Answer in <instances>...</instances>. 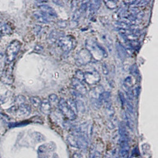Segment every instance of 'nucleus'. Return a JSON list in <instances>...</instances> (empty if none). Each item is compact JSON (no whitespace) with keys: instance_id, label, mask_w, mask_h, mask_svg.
<instances>
[{"instance_id":"nucleus-1","label":"nucleus","mask_w":158,"mask_h":158,"mask_svg":"<svg viewBox=\"0 0 158 158\" xmlns=\"http://www.w3.org/2000/svg\"><path fill=\"white\" fill-rule=\"evenodd\" d=\"M21 46L22 44L20 42L17 40H13L10 43L5 53L6 59L7 64H10L14 61L20 50Z\"/></svg>"},{"instance_id":"nucleus-2","label":"nucleus","mask_w":158,"mask_h":158,"mask_svg":"<svg viewBox=\"0 0 158 158\" xmlns=\"http://www.w3.org/2000/svg\"><path fill=\"white\" fill-rule=\"evenodd\" d=\"M120 137V153L122 158H127L129 154L130 144L129 137L126 129L121 128Z\"/></svg>"},{"instance_id":"nucleus-3","label":"nucleus","mask_w":158,"mask_h":158,"mask_svg":"<svg viewBox=\"0 0 158 158\" xmlns=\"http://www.w3.org/2000/svg\"><path fill=\"white\" fill-rule=\"evenodd\" d=\"M86 49L89 51L94 58L100 59L106 55L105 51L101 48L100 45L93 40H88L86 41Z\"/></svg>"},{"instance_id":"nucleus-4","label":"nucleus","mask_w":158,"mask_h":158,"mask_svg":"<svg viewBox=\"0 0 158 158\" xmlns=\"http://www.w3.org/2000/svg\"><path fill=\"white\" fill-rule=\"evenodd\" d=\"M58 40V45L66 52L71 50L75 46V40L71 36H61Z\"/></svg>"},{"instance_id":"nucleus-5","label":"nucleus","mask_w":158,"mask_h":158,"mask_svg":"<svg viewBox=\"0 0 158 158\" xmlns=\"http://www.w3.org/2000/svg\"><path fill=\"white\" fill-rule=\"evenodd\" d=\"M58 107L61 113L65 115L66 118L71 120H73L76 118V114L70 108L67 102L64 99H61L59 101Z\"/></svg>"},{"instance_id":"nucleus-6","label":"nucleus","mask_w":158,"mask_h":158,"mask_svg":"<svg viewBox=\"0 0 158 158\" xmlns=\"http://www.w3.org/2000/svg\"><path fill=\"white\" fill-rule=\"evenodd\" d=\"M92 59V56L87 49H82L77 54L76 63L78 65H85L89 63Z\"/></svg>"},{"instance_id":"nucleus-7","label":"nucleus","mask_w":158,"mask_h":158,"mask_svg":"<svg viewBox=\"0 0 158 158\" xmlns=\"http://www.w3.org/2000/svg\"><path fill=\"white\" fill-rule=\"evenodd\" d=\"M84 80L89 84H97L100 80V76L98 72L94 71L92 72H87L84 73Z\"/></svg>"},{"instance_id":"nucleus-8","label":"nucleus","mask_w":158,"mask_h":158,"mask_svg":"<svg viewBox=\"0 0 158 158\" xmlns=\"http://www.w3.org/2000/svg\"><path fill=\"white\" fill-rule=\"evenodd\" d=\"M12 108H10V111H17L18 114L21 116H27L29 115L30 113H31V107L27 104H22L21 105H19L17 108H15V107L14 106Z\"/></svg>"},{"instance_id":"nucleus-9","label":"nucleus","mask_w":158,"mask_h":158,"mask_svg":"<svg viewBox=\"0 0 158 158\" xmlns=\"http://www.w3.org/2000/svg\"><path fill=\"white\" fill-rule=\"evenodd\" d=\"M53 150V148L51 144H43L39 148L38 154L39 158H48L49 153Z\"/></svg>"},{"instance_id":"nucleus-10","label":"nucleus","mask_w":158,"mask_h":158,"mask_svg":"<svg viewBox=\"0 0 158 158\" xmlns=\"http://www.w3.org/2000/svg\"><path fill=\"white\" fill-rule=\"evenodd\" d=\"M34 17L36 20L40 23H48L51 21L50 16L45 14L42 11H37L34 13Z\"/></svg>"},{"instance_id":"nucleus-11","label":"nucleus","mask_w":158,"mask_h":158,"mask_svg":"<svg viewBox=\"0 0 158 158\" xmlns=\"http://www.w3.org/2000/svg\"><path fill=\"white\" fill-rule=\"evenodd\" d=\"M72 84L74 88L81 94L85 95L86 93V88L81 81L74 78L72 79Z\"/></svg>"},{"instance_id":"nucleus-12","label":"nucleus","mask_w":158,"mask_h":158,"mask_svg":"<svg viewBox=\"0 0 158 158\" xmlns=\"http://www.w3.org/2000/svg\"><path fill=\"white\" fill-rule=\"evenodd\" d=\"M40 11L50 17H57V14L53 8L46 4H42L39 6Z\"/></svg>"},{"instance_id":"nucleus-13","label":"nucleus","mask_w":158,"mask_h":158,"mask_svg":"<svg viewBox=\"0 0 158 158\" xmlns=\"http://www.w3.org/2000/svg\"><path fill=\"white\" fill-rule=\"evenodd\" d=\"M40 111L44 114H49L51 111V106L48 100L44 99L42 101L41 104L40 106Z\"/></svg>"},{"instance_id":"nucleus-14","label":"nucleus","mask_w":158,"mask_h":158,"mask_svg":"<svg viewBox=\"0 0 158 158\" xmlns=\"http://www.w3.org/2000/svg\"><path fill=\"white\" fill-rule=\"evenodd\" d=\"M12 32L11 27L6 23H0V33L2 35H9Z\"/></svg>"},{"instance_id":"nucleus-15","label":"nucleus","mask_w":158,"mask_h":158,"mask_svg":"<svg viewBox=\"0 0 158 158\" xmlns=\"http://www.w3.org/2000/svg\"><path fill=\"white\" fill-rule=\"evenodd\" d=\"M11 73L12 71L10 68H8L4 71V73L2 75V81H4V83H7V82H8V84L11 83L10 82L12 81Z\"/></svg>"},{"instance_id":"nucleus-16","label":"nucleus","mask_w":158,"mask_h":158,"mask_svg":"<svg viewBox=\"0 0 158 158\" xmlns=\"http://www.w3.org/2000/svg\"><path fill=\"white\" fill-rule=\"evenodd\" d=\"M61 36H59V33L56 31H53L49 36V42L50 43H55Z\"/></svg>"},{"instance_id":"nucleus-17","label":"nucleus","mask_w":158,"mask_h":158,"mask_svg":"<svg viewBox=\"0 0 158 158\" xmlns=\"http://www.w3.org/2000/svg\"><path fill=\"white\" fill-rule=\"evenodd\" d=\"M49 102L50 103V106L52 107V106H56L58 105L59 103V99H58V96L56 94H50L49 96Z\"/></svg>"},{"instance_id":"nucleus-18","label":"nucleus","mask_w":158,"mask_h":158,"mask_svg":"<svg viewBox=\"0 0 158 158\" xmlns=\"http://www.w3.org/2000/svg\"><path fill=\"white\" fill-rule=\"evenodd\" d=\"M30 101L31 104L35 107H40L42 100L40 98L38 97H31L30 98Z\"/></svg>"},{"instance_id":"nucleus-19","label":"nucleus","mask_w":158,"mask_h":158,"mask_svg":"<svg viewBox=\"0 0 158 158\" xmlns=\"http://www.w3.org/2000/svg\"><path fill=\"white\" fill-rule=\"evenodd\" d=\"M75 104H76V107L77 109V111H79L81 113H84L85 111V106H84L82 101L80 100L77 101L75 102Z\"/></svg>"},{"instance_id":"nucleus-20","label":"nucleus","mask_w":158,"mask_h":158,"mask_svg":"<svg viewBox=\"0 0 158 158\" xmlns=\"http://www.w3.org/2000/svg\"><path fill=\"white\" fill-rule=\"evenodd\" d=\"M15 102L17 104H18L19 106V105H21L22 104H24L26 102V98L24 97V96H22V95H19L16 97V98L15 99Z\"/></svg>"},{"instance_id":"nucleus-21","label":"nucleus","mask_w":158,"mask_h":158,"mask_svg":"<svg viewBox=\"0 0 158 158\" xmlns=\"http://www.w3.org/2000/svg\"><path fill=\"white\" fill-rule=\"evenodd\" d=\"M100 7V1H93L91 4V10L92 11H96Z\"/></svg>"},{"instance_id":"nucleus-22","label":"nucleus","mask_w":158,"mask_h":158,"mask_svg":"<svg viewBox=\"0 0 158 158\" xmlns=\"http://www.w3.org/2000/svg\"><path fill=\"white\" fill-rule=\"evenodd\" d=\"M75 75H76L75 78L78 79L80 81L82 82V81L84 80V73L82 72L81 71H77L75 73Z\"/></svg>"},{"instance_id":"nucleus-23","label":"nucleus","mask_w":158,"mask_h":158,"mask_svg":"<svg viewBox=\"0 0 158 158\" xmlns=\"http://www.w3.org/2000/svg\"><path fill=\"white\" fill-rule=\"evenodd\" d=\"M58 24L60 27H65L68 25V23L65 20H60L58 22Z\"/></svg>"},{"instance_id":"nucleus-24","label":"nucleus","mask_w":158,"mask_h":158,"mask_svg":"<svg viewBox=\"0 0 158 158\" xmlns=\"http://www.w3.org/2000/svg\"><path fill=\"white\" fill-rule=\"evenodd\" d=\"M102 68L103 73H104L105 75H107L108 73V70L106 65V64H103Z\"/></svg>"},{"instance_id":"nucleus-25","label":"nucleus","mask_w":158,"mask_h":158,"mask_svg":"<svg viewBox=\"0 0 158 158\" xmlns=\"http://www.w3.org/2000/svg\"><path fill=\"white\" fill-rule=\"evenodd\" d=\"M72 158H83V157L81 156V155H80L79 153H75Z\"/></svg>"},{"instance_id":"nucleus-26","label":"nucleus","mask_w":158,"mask_h":158,"mask_svg":"<svg viewBox=\"0 0 158 158\" xmlns=\"http://www.w3.org/2000/svg\"><path fill=\"white\" fill-rule=\"evenodd\" d=\"M1 37H2V35L0 33V40H1Z\"/></svg>"}]
</instances>
